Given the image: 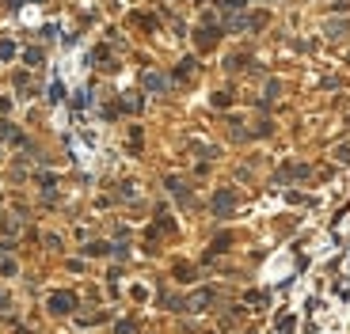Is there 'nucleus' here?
Wrapping results in <instances>:
<instances>
[{"label":"nucleus","instance_id":"nucleus-6","mask_svg":"<svg viewBox=\"0 0 350 334\" xmlns=\"http://www.w3.org/2000/svg\"><path fill=\"white\" fill-rule=\"evenodd\" d=\"M175 277H179V281H194V270H190V266H175Z\"/></svg>","mask_w":350,"mask_h":334},{"label":"nucleus","instance_id":"nucleus-11","mask_svg":"<svg viewBox=\"0 0 350 334\" xmlns=\"http://www.w3.org/2000/svg\"><path fill=\"white\" fill-rule=\"evenodd\" d=\"M115 331H118V334H133V331H137V327H133L130 319H122V323H118V327H115Z\"/></svg>","mask_w":350,"mask_h":334},{"label":"nucleus","instance_id":"nucleus-9","mask_svg":"<svg viewBox=\"0 0 350 334\" xmlns=\"http://www.w3.org/2000/svg\"><path fill=\"white\" fill-rule=\"evenodd\" d=\"M27 65H42V50H27Z\"/></svg>","mask_w":350,"mask_h":334},{"label":"nucleus","instance_id":"nucleus-5","mask_svg":"<svg viewBox=\"0 0 350 334\" xmlns=\"http://www.w3.org/2000/svg\"><path fill=\"white\" fill-rule=\"evenodd\" d=\"M0 141H19V133H15L8 122H0Z\"/></svg>","mask_w":350,"mask_h":334},{"label":"nucleus","instance_id":"nucleus-13","mask_svg":"<svg viewBox=\"0 0 350 334\" xmlns=\"http://www.w3.org/2000/svg\"><path fill=\"white\" fill-rule=\"evenodd\" d=\"M0 274H15V262H12V258H4V262H0Z\"/></svg>","mask_w":350,"mask_h":334},{"label":"nucleus","instance_id":"nucleus-10","mask_svg":"<svg viewBox=\"0 0 350 334\" xmlns=\"http://www.w3.org/2000/svg\"><path fill=\"white\" fill-rule=\"evenodd\" d=\"M107 251H111L107 243H88V255H107Z\"/></svg>","mask_w":350,"mask_h":334},{"label":"nucleus","instance_id":"nucleus-3","mask_svg":"<svg viewBox=\"0 0 350 334\" xmlns=\"http://www.w3.org/2000/svg\"><path fill=\"white\" fill-rule=\"evenodd\" d=\"M209 300H213V289H198V292H194V296L187 300V308H190V311H202Z\"/></svg>","mask_w":350,"mask_h":334},{"label":"nucleus","instance_id":"nucleus-12","mask_svg":"<svg viewBox=\"0 0 350 334\" xmlns=\"http://www.w3.org/2000/svg\"><path fill=\"white\" fill-rule=\"evenodd\" d=\"M244 4H248V0H225V8H229V12H240Z\"/></svg>","mask_w":350,"mask_h":334},{"label":"nucleus","instance_id":"nucleus-2","mask_svg":"<svg viewBox=\"0 0 350 334\" xmlns=\"http://www.w3.org/2000/svg\"><path fill=\"white\" fill-rule=\"evenodd\" d=\"M233 209H236V194H233V190H221V194H213V213H217V217H229Z\"/></svg>","mask_w":350,"mask_h":334},{"label":"nucleus","instance_id":"nucleus-15","mask_svg":"<svg viewBox=\"0 0 350 334\" xmlns=\"http://www.w3.org/2000/svg\"><path fill=\"white\" fill-rule=\"evenodd\" d=\"M4 308H8V296H4V292H0V311H4Z\"/></svg>","mask_w":350,"mask_h":334},{"label":"nucleus","instance_id":"nucleus-14","mask_svg":"<svg viewBox=\"0 0 350 334\" xmlns=\"http://www.w3.org/2000/svg\"><path fill=\"white\" fill-rule=\"evenodd\" d=\"M335 156H339V160H343V163H350V145H343V148H339V152H335Z\"/></svg>","mask_w":350,"mask_h":334},{"label":"nucleus","instance_id":"nucleus-7","mask_svg":"<svg viewBox=\"0 0 350 334\" xmlns=\"http://www.w3.org/2000/svg\"><path fill=\"white\" fill-rule=\"evenodd\" d=\"M278 331L290 334V331H293V315H282V319H278Z\"/></svg>","mask_w":350,"mask_h":334},{"label":"nucleus","instance_id":"nucleus-8","mask_svg":"<svg viewBox=\"0 0 350 334\" xmlns=\"http://www.w3.org/2000/svg\"><path fill=\"white\" fill-rule=\"evenodd\" d=\"M12 53H15V46H12V42H0V61H8Z\"/></svg>","mask_w":350,"mask_h":334},{"label":"nucleus","instance_id":"nucleus-1","mask_svg":"<svg viewBox=\"0 0 350 334\" xmlns=\"http://www.w3.org/2000/svg\"><path fill=\"white\" fill-rule=\"evenodd\" d=\"M73 308H76L73 292H54V296H50V311H54V315H69Z\"/></svg>","mask_w":350,"mask_h":334},{"label":"nucleus","instance_id":"nucleus-4","mask_svg":"<svg viewBox=\"0 0 350 334\" xmlns=\"http://www.w3.org/2000/svg\"><path fill=\"white\" fill-rule=\"evenodd\" d=\"M145 87H148V91H168V76H160V73H145Z\"/></svg>","mask_w":350,"mask_h":334}]
</instances>
